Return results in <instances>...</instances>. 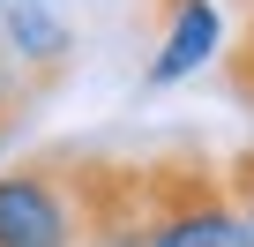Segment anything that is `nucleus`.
I'll list each match as a JSON object with an SVG mask.
<instances>
[{"label": "nucleus", "mask_w": 254, "mask_h": 247, "mask_svg": "<svg viewBox=\"0 0 254 247\" xmlns=\"http://www.w3.org/2000/svg\"><path fill=\"white\" fill-rule=\"evenodd\" d=\"M142 225H150V247H254L224 187V165L194 143L142 158Z\"/></svg>", "instance_id": "nucleus-1"}, {"label": "nucleus", "mask_w": 254, "mask_h": 247, "mask_svg": "<svg viewBox=\"0 0 254 247\" xmlns=\"http://www.w3.org/2000/svg\"><path fill=\"white\" fill-rule=\"evenodd\" d=\"M67 195H75L82 247H150V225H142V158L67 150Z\"/></svg>", "instance_id": "nucleus-2"}, {"label": "nucleus", "mask_w": 254, "mask_h": 247, "mask_svg": "<svg viewBox=\"0 0 254 247\" xmlns=\"http://www.w3.org/2000/svg\"><path fill=\"white\" fill-rule=\"evenodd\" d=\"M0 247H82L75 195H67V150L0 172Z\"/></svg>", "instance_id": "nucleus-3"}, {"label": "nucleus", "mask_w": 254, "mask_h": 247, "mask_svg": "<svg viewBox=\"0 0 254 247\" xmlns=\"http://www.w3.org/2000/svg\"><path fill=\"white\" fill-rule=\"evenodd\" d=\"M239 8H247V23H239V38H232L224 82H232V97H239V105H254V0H239Z\"/></svg>", "instance_id": "nucleus-6"}, {"label": "nucleus", "mask_w": 254, "mask_h": 247, "mask_svg": "<svg viewBox=\"0 0 254 247\" xmlns=\"http://www.w3.org/2000/svg\"><path fill=\"white\" fill-rule=\"evenodd\" d=\"M157 8H165V15H172V8H187V0H157Z\"/></svg>", "instance_id": "nucleus-8"}, {"label": "nucleus", "mask_w": 254, "mask_h": 247, "mask_svg": "<svg viewBox=\"0 0 254 247\" xmlns=\"http://www.w3.org/2000/svg\"><path fill=\"white\" fill-rule=\"evenodd\" d=\"M0 38H8V53L23 60L30 90L60 82L67 60H75V23L60 0H0Z\"/></svg>", "instance_id": "nucleus-4"}, {"label": "nucleus", "mask_w": 254, "mask_h": 247, "mask_svg": "<svg viewBox=\"0 0 254 247\" xmlns=\"http://www.w3.org/2000/svg\"><path fill=\"white\" fill-rule=\"evenodd\" d=\"M217 38H224V23H217L209 0L172 8V30H165V45H157V60H150V82H180V75H194V68L217 53Z\"/></svg>", "instance_id": "nucleus-5"}, {"label": "nucleus", "mask_w": 254, "mask_h": 247, "mask_svg": "<svg viewBox=\"0 0 254 247\" xmlns=\"http://www.w3.org/2000/svg\"><path fill=\"white\" fill-rule=\"evenodd\" d=\"M224 187H232V202H239V217H247V240H254V143L224 158Z\"/></svg>", "instance_id": "nucleus-7"}]
</instances>
